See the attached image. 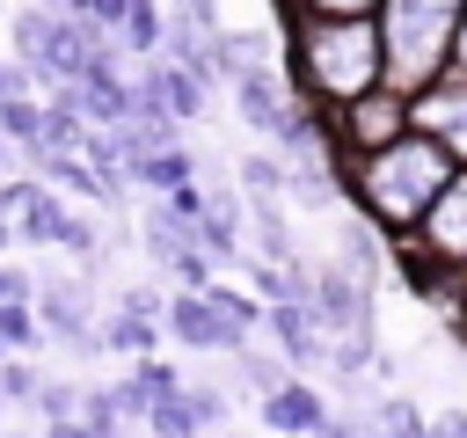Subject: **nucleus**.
Here are the masks:
<instances>
[{
  "label": "nucleus",
  "mask_w": 467,
  "mask_h": 438,
  "mask_svg": "<svg viewBox=\"0 0 467 438\" xmlns=\"http://www.w3.org/2000/svg\"><path fill=\"white\" fill-rule=\"evenodd\" d=\"M219 88L234 95V117H241L255 139H270V146H277V139L292 131V80H277L270 66H234Z\"/></svg>",
  "instance_id": "423d86ee"
},
{
  "label": "nucleus",
  "mask_w": 467,
  "mask_h": 438,
  "mask_svg": "<svg viewBox=\"0 0 467 438\" xmlns=\"http://www.w3.org/2000/svg\"><path fill=\"white\" fill-rule=\"evenodd\" d=\"M416 226H423L431 256H445V263H467V175H460V168H452V182L431 197V212H423Z\"/></svg>",
  "instance_id": "4468645a"
},
{
  "label": "nucleus",
  "mask_w": 467,
  "mask_h": 438,
  "mask_svg": "<svg viewBox=\"0 0 467 438\" xmlns=\"http://www.w3.org/2000/svg\"><path fill=\"white\" fill-rule=\"evenodd\" d=\"M306 307H314L321 336H372V285H365V277H350L343 263L314 270V285H306Z\"/></svg>",
  "instance_id": "1a4fd4ad"
},
{
  "label": "nucleus",
  "mask_w": 467,
  "mask_h": 438,
  "mask_svg": "<svg viewBox=\"0 0 467 438\" xmlns=\"http://www.w3.org/2000/svg\"><path fill=\"white\" fill-rule=\"evenodd\" d=\"M204 438H241V431H226V423H219V431H204Z\"/></svg>",
  "instance_id": "58836bf2"
},
{
  "label": "nucleus",
  "mask_w": 467,
  "mask_h": 438,
  "mask_svg": "<svg viewBox=\"0 0 467 438\" xmlns=\"http://www.w3.org/2000/svg\"><path fill=\"white\" fill-rule=\"evenodd\" d=\"M0 175H15V146L7 139H0Z\"/></svg>",
  "instance_id": "4c0bfd02"
},
{
  "label": "nucleus",
  "mask_w": 467,
  "mask_h": 438,
  "mask_svg": "<svg viewBox=\"0 0 467 438\" xmlns=\"http://www.w3.org/2000/svg\"><path fill=\"white\" fill-rule=\"evenodd\" d=\"M0 343L7 350H44V321L29 299H0Z\"/></svg>",
  "instance_id": "b1692460"
},
{
  "label": "nucleus",
  "mask_w": 467,
  "mask_h": 438,
  "mask_svg": "<svg viewBox=\"0 0 467 438\" xmlns=\"http://www.w3.org/2000/svg\"><path fill=\"white\" fill-rule=\"evenodd\" d=\"M423 438H467V409H438V416L423 423Z\"/></svg>",
  "instance_id": "72a5a7b5"
},
{
  "label": "nucleus",
  "mask_w": 467,
  "mask_h": 438,
  "mask_svg": "<svg viewBox=\"0 0 467 438\" xmlns=\"http://www.w3.org/2000/svg\"><path fill=\"white\" fill-rule=\"evenodd\" d=\"M161 29H168V7H161V0H124V22H117V44H124V58H146V51H161Z\"/></svg>",
  "instance_id": "a211bd4d"
},
{
  "label": "nucleus",
  "mask_w": 467,
  "mask_h": 438,
  "mask_svg": "<svg viewBox=\"0 0 467 438\" xmlns=\"http://www.w3.org/2000/svg\"><path fill=\"white\" fill-rule=\"evenodd\" d=\"M204 299H212V307H219V314H226V321H234L241 336H255V328H263V299H248V292H234L226 277H212V285H204Z\"/></svg>",
  "instance_id": "a878e982"
},
{
  "label": "nucleus",
  "mask_w": 467,
  "mask_h": 438,
  "mask_svg": "<svg viewBox=\"0 0 467 438\" xmlns=\"http://www.w3.org/2000/svg\"><path fill=\"white\" fill-rule=\"evenodd\" d=\"M0 139L15 146V161L44 139V95L36 88H15V95H0Z\"/></svg>",
  "instance_id": "f3484780"
},
{
  "label": "nucleus",
  "mask_w": 467,
  "mask_h": 438,
  "mask_svg": "<svg viewBox=\"0 0 467 438\" xmlns=\"http://www.w3.org/2000/svg\"><path fill=\"white\" fill-rule=\"evenodd\" d=\"M394 131H409V95L401 88H365V95H350V102H336V146H358V153H372V146H387Z\"/></svg>",
  "instance_id": "6e6552de"
},
{
  "label": "nucleus",
  "mask_w": 467,
  "mask_h": 438,
  "mask_svg": "<svg viewBox=\"0 0 467 438\" xmlns=\"http://www.w3.org/2000/svg\"><path fill=\"white\" fill-rule=\"evenodd\" d=\"M409 124H416V131H431L452 161H467V73H452V66H445L431 88H416V95H409Z\"/></svg>",
  "instance_id": "9b49d317"
},
{
  "label": "nucleus",
  "mask_w": 467,
  "mask_h": 438,
  "mask_svg": "<svg viewBox=\"0 0 467 438\" xmlns=\"http://www.w3.org/2000/svg\"><path fill=\"white\" fill-rule=\"evenodd\" d=\"M365 438H423V416H416L401 394H387V402L365 416Z\"/></svg>",
  "instance_id": "bb28decb"
},
{
  "label": "nucleus",
  "mask_w": 467,
  "mask_h": 438,
  "mask_svg": "<svg viewBox=\"0 0 467 438\" xmlns=\"http://www.w3.org/2000/svg\"><path fill=\"white\" fill-rule=\"evenodd\" d=\"M343 270H350V277H365V285L379 277V241H372V219H350V226H343Z\"/></svg>",
  "instance_id": "393cba45"
},
{
  "label": "nucleus",
  "mask_w": 467,
  "mask_h": 438,
  "mask_svg": "<svg viewBox=\"0 0 467 438\" xmlns=\"http://www.w3.org/2000/svg\"><path fill=\"white\" fill-rule=\"evenodd\" d=\"M285 58H292V95L306 102H350L379 88V22L372 15H285Z\"/></svg>",
  "instance_id": "f257e3e1"
},
{
  "label": "nucleus",
  "mask_w": 467,
  "mask_h": 438,
  "mask_svg": "<svg viewBox=\"0 0 467 438\" xmlns=\"http://www.w3.org/2000/svg\"><path fill=\"white\" fill-rule=\"evenodd\" d=\"M0 299H36V270H29L15 248L0 256Z\"/></svg>",
  "instance_id": "c756f323"
},
{
  "label": "nucleus",
  "mask_w": 467,
  "mask_h": 438,
  "mask_svg": "<svg viewBox=\"0 0 467 438\" xmlns=\"http://www.w3.org/2000/svg\"><path fill=\"white\" fill-rule=\"evenodd\" d=\"M175 22H190V29H204V36H219L226 22H219V0H161Z\"/></svg>",
  "instance_id": "7c9ffc66"
},
{
  "label": "nucleus",
  "mask_w": 467,
  "mask_h": 438,
  "mask_svg": "<svg viewBox=\"0 0 467 438\" xmlns=\"http://www.w3.org/2000/svg\"><path fill=\"white\" fill-rule=\"evenodd\" d=\"M0 416H7V402H0Z\"/></svg>",
  "instance_id": "ea45409f"
},
{
  "label": "nucleus",
  "mask_w": 467,
  "mask_h": 438,
  "mask_svg": "<svg viewBox=\"0 0 467 438\" xmlns=\"http://www.w3.org/2000/svg\"><path fill=\"white\" fill-rule=\"evenodd\" d=\"M36 321H44V350H58L66 365H95L102 350V299L88 285V270H36Z\"/></svg>",
  "instance_id": "20e7f679"
},
{
  "label": "nucleus",
  "mask_w": 467,
  "mask_h": 438,
  "mask_svg": "<svg viewBox=\"0 0 467 438\" xmlns=\"http://www.w3.org/2000/svg\"><path fill=\"white\" fill-rule=\"evenodd\" d=\"M328 416V402H321V387H306V380H277L270 394H263V431H277V438H314V423Z\"/></svg>",
  "instance_id": "ddd939ff"
},
{
  "label": "nucleus",
  "mask_w": 467,
  "mask_h": 438,
  "mask_svg": "<svg viewBox=\"0 0 467 438\" xmlns=\"http://www.w3.org/2000/svg\"><path fill=\"white\" fill-rule=\"evenodd\" d=\"M452 153L431 139V131H394L387 146H372L358 168H343V182H350V197H358V212L372 219V226H387V234H401V226H416L423 212H431V197L452 182Z\"/></svg>",
  "instance_id": "f03ea898"
},
{
  "label": "nucleus",
  "mask_w": 467,
  "mask_h": 438,
  "mask_svg": "<svg viewBox=\"0 0 467 438\" xmlns=\"http://www.w3.org/2000/svg\"><path fill=\"white\" fill-rule=\"evenodd\" d=\"M379 0H285V15H372Z\"/></svg>",
  "instance_id": "473e14b6"
},
{
  "label": "nucleus",
  "mask_w": 467,
  "mask_h": 438,
  "mask_svg": "<svg viewBox=\"0 0 467 438\" xmlns=\"http://www.w3.org/2000/svg\"><path fill=\"white\" fill-rule=\"evenodd\" d=\"M44 438H124V431H109V423H88V416H58V423H36Z\"/></svg>",
  "instance_id": "2f4dec72"
},
{
  "label": "nucleus",
  "mask_w": 467,
  "mask_h": 438,
  "mask_svg": "<svg viewBox=\"0 0 467 438\" xmlns=\"http://www.w3.org/2000/svg\"><path fill=\"white\" fill-rule=\"evenodd\" d=\"M80 394H88V380H80V372H44V387H36V402H29V416H36V423H58V416H80Z\"/></svg>",
  "instance_id": "aec40b11"
},
{
  "label": "nucleus",
  "mask_w": 467,
  "mask_h": 438,
  "mask_svg": "<svg viewBox=\"0 0 467 438\" xmlns=\"http://www.w3.org/2000/svg\"><path fill=\"white\" fill-rule=\"evenodd\" d=\"M161 336H175L182 350H212V358H226L234 343H248V336H241V328L204 299V292H190V285H175V292H168V307H161Z\"/></svg>",
  "instance_id": "9d476101"
},
{
  "label": "nucleus",
  "mask_w": 467,
  "mask_h": 438,
  "mask_svg": "<svg viewBox=\"0 0 467 438\" xmlns=\"http://www.w3.org/2000/svg\"><path fill=\"white\" fill-rule=\"evenodd\" d=\"M44 7H58V15H80V22H88V7H95V0H44Z\"/></svg>",
  "instance_id": "e433bc0d"
},
{
  "label": "nucleus",
  "mask_w": 467,
  "mask_h": 438,
  "mask_svg": "<svg viewBox=\"0 0 467 438\" xmlns=\"http://www.w3.org/2000/svg\"><path fill=\"white\" fill-rule=\"evenodd\" d=\"M161 307H168V292L124 285V292L102 307V350H109V358H146V350H161Z\"/></svg>",
  "instance_id": "0eeeda50"
},
{
  "label": "nucleus",
  "mask_w": 467,
  "mask_h": 438,
  "mask_svg": "<svg viewBox=\"0 0 467 438\" xmlns=\"http://www.w3.org/2000/svg\"><path fill=\"white\" fill-rule=\"evenodd\" d=\"M182 394H190V409H197V423H204V431H219V423L234 416L226 387H212V380H182Z\"/></svg>",
  "instance_id": "c85d7f7f"
},
{
  "label": "nucleus",
  "mask_w": 467,
  "mask_h": 438,
  "mask_svg": "<svg viewBox=\"0 0 467 438\" xmlns=\"http://www.w3.org/2000/svg\"><path fill=\"white\" fill-rule=\"evenodd\" d=\"M36 387H44L36 350H7V358H0V402H7V409H29V402H36Z\"/></svg>",
  "instance_id": "412c9836"
},
{
  "label": "nucleus",
  "mask_w": 467,
  "mask_h": 438,
  "mask_svg": "<svg viewBox=\"0 0 467 438\" xmlns=\"http://www.w3.org/2000/svg\"><path fill=\"white\" fill-rule=\"evenodd\" d=\"M131 380L146 387V402H168V394H175V387H182L190 372H175V365H168L161 350H146V358H131Z\"/></svg>",
  "instance_id": "cd10ccee"
},
{
  "label": "nucleus",
  "mask_w": 467,
  "mask_h": 438,
  "mask_svg": "<svg viewBox=\"0 0 467 438\" xmlns=\"http://www.w3.org/2000/svg\"><path fill=\"white\" fill-rule=\"evenodd\" d=\"M460 15H467V0H379L372 7V22H379V80L401 88V95L431 88L452 66Z\"/></svg>",
  "instance_id": "7ed1b4c3"
},
{
  "label": "nucleus",
  "mask_w": 467,
  "mask_h": 438,
  "mask_svg": "<svg viewBox=\"0 0 467 438\" xmlns=\"http://www.w3.org/2000/svg\"><path fill=\"white\" fill-rule=\"evenodd\" d=\"M234 182L248 197H285V153H241L234 161Z\"/></svg>",
  "instance_id": "4be33fe9"
},
{
  "label": "nucleus",
  "mask_w": 467,
  "mask_h": 438,
  "mask_svg": "<svg viewBox=\"0 0 467 438\" xmlns=\"http://www.w3.org/2000/svg\"><path fill=\"white\" fill-rule=\"evenodd\" d=\"M226 358H234V387H241V394H255V402L292 372V358H263V350H248V343H234Z\"/></svg>",
  "instance_id": "6ab92c4d"
},
{
  "label": "nucleus",
  "mask_w": 467,
  "mask_h": 438,
  "mask_svg": "<svg viewBox=\"0 0 467 438\" xmlns=\"http://www.w3.org/2000/svg\"><path fill=\"white\" fill-rule=\"evenodd\" d=\"M263 328L277 336V350H285L292 365H321V358H328V336H321V321H314L306 299H270V307H263Z\"/></svg>",
  "instance_id": "f8f14e48"
},
{
  "label": "nucleus",
  "mask_w": 467,
  "mask_h": 438,
  "mask_svg": "<svg viewBox=\"0 0 467 438\" xmlns=\"http://www.w3.org/2000/svg\"><path fill=\"white\" fill-rule=\"evenodd\" d=\"M146 431H153V438H204V423H197V409H190V394H182V387H175L168 402H153V409H146Z\"/></svg>",
  "instance_id": "5701e85b"
},
{
  "label": "nucleus",
  "mask_w": 467,
  "mask_h": 438,
  "mask_svg": "<svg viewBox=\"0 0 467 438\" xmlns=\"http://www.w3.org/2000/svg\"><path fill=\"white\" fill-rule=\"evenodd\" d=\"M190 175H197V153H190L182 139H175V146H146V153L124 161V182L146 190V197H153V190H175V182H190Z\"/></svg>",
  "instance_id": "dca6fc26"
},
{
  "label": "nucleus",
  "mask_w": 467,
  "mask_h": 438,
  "mask_svg": "<svg viewBox=\"0 0 467 438\" xmlns=\"http://www.w3.org/2000/svg\"><path fill=\"white\" fill-rule=\"evenodd\" d=\"M131 88H139V110H161L175 124H197L212 110V80L190 73V66H175L168 51H146V66L131 73Z\"/></svg>",
  "instance_id": "39448f33"
},
{
  "label": "nucleus",
  "mask_w": 467,
  "mask_h": 438,
  "mask_svg": "<svg viewBox=\"0 0 467 438\" xmlns=\"http://www.w3.org/2000/svg\"><path fill=\"white\" fill-rule=\"evenodd\" d=\"M66 212H73V204H66V197H58V190L36 175V182H29V197L15 204V241H22V248H58Z\"/></svg>",
  "instance_id": "2eb2a0df"
},
{
  "label": "nucleus",
  "mask_w": 467,
  "mask_h": 438,
  "mask_svg": "<svg viewBox=\"0 0 467 438\" xmlns=\"http://www.w3.org/2000/svg\"><path fill=\"white\" fill-rule=\"evenodd\" d=\"M314 438H365V423H350V416H321Z\"/></svg>",
  "instance_id": "f704fd0d"
},
{
  "label": "nucleus",
  "mask_w": 467,
  "mask_h": 438,
  "mask_svg": "<svg viewBox=\"0 0 467 438\" xmlns=\"http://www.w3.org/2000/svg\"><path fill=\"white\" fill-rule=\"evenodd\" d=\"M15 88H29V73H22V58L7 51V58H0V95H15Z\"/></svg>",
  "instance_id": "c9c22d12"
}]
</instances>
